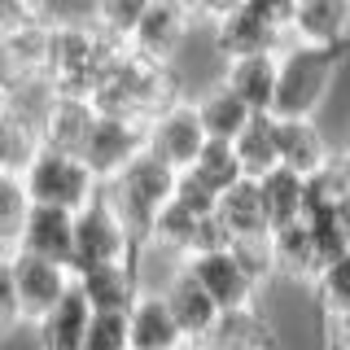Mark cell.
I'll use <instances>...</instances> for the list:
<instances>
[{
	"label": "cell",
	"mask_w": 350,
	"mask_h": 350,
	"mask_svg": "<svg viewBox=\"0 0 350 350\" xmlns=\"http://www.w3.org/2000/svg\"><path fill=\"white\" fill-rule=\"evenodd\" d=\"M337 66L342 53H324V49H306V44H289L280 53V70H276V118H315L333 92Z\"/></svg>",
	"instance_id": "obj_4"
},
{
	"label": "cell",
	"mask_w": 350,
	"mask_h": 350,
	"mask_svg": "<svg viewBox=\"0 0 350 350\" xmlns=\"http://www.w3.org/2000/svg\"><path fill=\"white\" fill-rule=\"evenodd\" d=\"M245 9L254 18H262L267 27L289 31L293 27V14H298V0H245Z\"/></svg>",
	"instance_id": "obj_40"
},
{
	"label": "cell",
	"mask_w": 350,
	"mask_h": 350,
	"mask_svg": "<svg viewBox=\"0 0 350 350\" xmlns=\"http://www.w3.org/2000/svg\"><path fill=\"white\" fill-rule=\"evenodd\" d=\"M193 180L197 184H206L215 197H224L232 184L245 180V171H241V162H237V149L228 145V140H206V149H202V158L193 162Z\"/></svg>",
	"instance_id": "obj_32"
},
{
	"label": "cell",
	"mask_w": 350,
	"mask_h": 350,
	"mask_svg": "<svg viewBox=\"0 0 350 350\" xmlns=\"http://www.w3.org/2000/svg\"><path fill=\"white\" fill-rule=\"evenodd\" d=\"M258 193H262V211H267L271 232L298 224V219L306 215V180L293 175V171H284V167H276L271 175H262Z\"/></svg>",
	"instance_id": "obj_28"
},
{
	"label": "cell",
	"mask_w": 350,
	"mask_h": 350,
	"mask_svg": "<svg viewBox=\"0 0 350 350\" xmlns=\"http://www.w3.org/2000/svg\"><path fill=\"white\" fill-rule=\"evenodd\" d=\"M193 105H197V118H202L206 136H211V140H228V145H232L241 131H245V123L254 118V109L241 105V96H232L224 83L197 88V92H193Z\"/></svg>",
	"instance_id": "obj_23"
},
{
	"label": "cell",
	"mask_w": 350,
	"mask_h": 350,
	"mask_svg": "<svg viewBox=\"0 0 350 350\" xmlns=\"http://www.w3.org/2000/svg\"><path fill=\"white\" fill-rule=\"evenodd\" d=\"M167 306H171V315H175V324H180V333H184V342H189V350L197 346H206V337L215 333V324H219V306L215 298L197 284V276L189 267L180 271L171 284H167Z\"/></svg>",
	"instance_id": "obj_16"
},
{
	"label": "cell",
	"mask_w": 350,
	"mask_h": 350,
	"mask_svg": "<svg viewBox=\"0 0 350 350\" xmlns=\"http://www.w3.org/2000/svg\"><path fill=\"white\" fill-rule=\"evenodd\" d=\"M88 320H92V306L83 302L79 289H70V298L36 324V350H79Z\"/></svg>",
	"instance_id": "obj_27"
},
{
	"label": "cell",
	"mask_w": 350,
	"mask_h": 350,
	"mask_svg": "<svg viewBox=\"0 0 350 350\" xmlns=\"http://www.w3.org/2000/svg\"><path fill=\"white\" fill-rule=\"evenodd\" d=\"M14 280H18V298H22V311H27L31 328H36L44 315L57 311L75 289V271L70 267L36 258V254H18L14 258Z\"/></svg>",
	"instance_id": "obj_8"
},
{
	"label": "cell",
	"mask_w": 350,
	"mask_h": 350,
	"mask_svg": "<svg viewBox=\"0 0 350 350\" xmlns=\"http://www.w3.org/2000/svg\"><path fill=\"white\" fill-rule=\"evenodd\" d=\"M31 202L36 206H57V211L79 215L101 197V180L83 167V158H70V153L57 149H40V158L27 167L22 175Z\"/></svg>",
	"instance_id": "obj_5"
},
{
	"label": "cell",
	"mask_w": 350,
	"mask_h": 350,
	"mask_svg": "<svg viewBox=\"0 0 350 350\" xmlns=\"http://www.w3.org/2000/svg\"><path fill=\"white\" fill-rule=\"evenodd\" d=\"M189 271L197 276L206 293L215 298L219 311H237V306H254L262 302V293L250 284V276L241 271V262L232 258V250H211V254L189 258Z\"/></svg>",
	"instance_id": "obj_13"
},
{
	"label": "cell",
	"mask_w": 350,
	"mask_h": 350,
	"mask_svg": "<svg viewBox=\"0 0 350 350\" xmlns=\"http://www.w3.org/2000/svg\"><path fill=\"white\" fill-rule=\"evenodd\" d=\"M44 131L31 127L27 118L0 109V175H27V167L40 158Z\"/></svg>",
	"instance_id": "obj_29"
},
{
	"label": "cell",
	"mask_w": 350,
	"mask_h": 350,
	"mask_svg": "<svg viewBox=\"0 0 350 350\" xmlns=\"http://www.w3.org/2000/svg\"><path fill=\"white\" fill-rule=\"evenodd\" d=\"M311 302L320 315H342L350 311V254L333 258L328 267H320V276L311 280Z\"/></svg>",
	"instance_id": "obj_34"
},
{
	"label": "cell",
	"mask_w": 350,
	"mask_h": 350,
	"mask_svg": "<svg viewBox=\"0 0 350 350\" xmlns=\"http://www.w3.org/2000/svg\"><path fill=\"white\" fill-rule=\"evenodd\" d=\"M0 180H5V175H0Z\"/></svg>",
	"instance_id": "obj_44"
},
{
	"label": "cell",
	"mask_w": 350,
	"mask_h": 350,
	"mask_svg": "<svg viewBox=\"0 0 350 350\" xmlns=\"http://www.w3.org/2000/svg\"><path fill=\"white\" fill-rule=\"evenodd\" d=\"M49 53H53V22L36 18L31 27L0 40V75L9 88L22 79H49Z\"/></svg>",
	"instance_id": "obj_15"
},
{
	"label": "cell",
	"mask_w": 350,
	"mask_h": 350,
	"mask_svg": "<svg viewBox=\"0 0 350 350\" xmlns=\"http://www.w3.org/2000/svg\"><path fill=\"white\" fill-rule=\"evenodd\" d=\"M79 350H131L127 346V315H92Z\"/></svg>",
	"instance_id": "obj_38"
},
{
	"label": "cell",
	"mask_w": 350,
	"mask_h": 350,
	"mask_svg": "<svg viewBox=\"0 0 350 350\" xmlns=\"http://www.w3.org/2000/svg\"><path fill=\"white\" fill-rule=\"evenodd\" d=\"M40 14H31L22 0H0V40L5 36H14V31H22V27H31Z\"/></svg>",
	"instance_id": "obj_41"
},
{
	"label": "cell",
	"mask_w": 350,
	"mask_h": 350,
	"mask_svg": "<svg viewBox=\"0 0 350 350\" xmlns=\"http://www.w3.org/2000/svg\"><path fill=\"white\" fill-rule=\"evenodd\" d=\"M293 44L342 53L350 44V0H302L289 27Z\"/></svg>",
	"instance_id": "obj_14"
},
{
	"label": "cell",
	"mask_w": 350,
	"mask_h": 350,
	"mask_svg": "<svg viewBox=\"0 0 350 350\" xmlns=\"http://www.w3.org/2000/svg\"><path fill=\"white\" fill-rule=\"evenodd\" d=\"M276 145H280V167L302 175V180H311L333 153L315 118H276Z\"/></svg>",
	"instance_id": "obj_21"
},
{
	"label": "cell",
	"mask_w": 350,
	"mask_h": 350,
	"mask_svg": "<svg viewBox=\"0 0 350 350\" xmlns=\"http://www.w3.org/2000/svg\"><path fill=\"white\" fill-rule=\"evenodd\" d=\"M31 193L22 184V175H5L0 180V258L14 262L22 250V232H27V219H31Z\"/></svg>",
	"instance_id": "obj_30"
},
{
	"label": "cell",
	"mask_w": 350,
	"mask_h": 350,
	"mask_svg": "<svg viewBox=\"0 0 350 350\" xmlns=\"http://www.w3.org/2000/svg\"><path fill=\"white\" fill-rule=\"evenodd\" d=\"M271 245H276L280 280H293V284H302V289H311V280L320 276V254H315L306 219H298V224H289V228H276V232H271Z\"/></svg>",
	"instance_id": "obj_25"
},
{
	"label": "cell",
	"mask_w": 350,
	"mask_h": 350,
	"mask_svg": "<svg viewBox=\"0 0 350 350\" xmlns=\"http://www.w3.org/2000/svg\"><path fill=\"white\" fill-rule=\"evenodd\" d=\"M193 31H197L193 18L184 14L180 5H171V0H153V5L145 9V18H140V27L131 31L127 49L140 53V57H149V62H167V66H175Z\"/></svg>",
	"instance_id": "obj_9"
},
{
	"label": "cell",
	"mask_w": 350,
	"mask_h": 350,
	"mask_svg": "<svg viewBox=\"0 0 350 350\" xmlns=\"http://www.w3.org/2000/svg\"><path fill=\"white\" fill-rule=\"evenodd\" d=\"M22 328H27V311H22V298H18L14 262L0 258V342H9Z\"/></svg>",
	"instance_id": "obj_37"
},
{
	"label": "cell",
	"mask_w": 350,
	"mask_h": 350,
	"mask_svg": "<svg viewBox=\"0 0 350 350\" xmlns=\"http://www.w3.org/2000/svg\"><path fill=\"white\" fill-rule=\"evenodd\" d=\"M96 105L83 101V96H57V105L44 118V149L70 153V158H83V145L96 127Z\"/></svg>",
	"instance_id": "obj_22"
},
{
	"label": "cell",
	"mask_w": 350,
	"mask_h": 350,
	"mask_svg": "<svg viewBox=\"0 0 350 350\" xmlns=\"http://www.w3.org/2000/svg\"><path fill=\"white\" fill-rule=\"evenodd\" d=\"M175 184H180V171H171L162 158H153L145 149L136 162H127L114 180L101 184V202L123 219V228L131 237L145 241L153 219L175 202Z\"/></svg>",
	"instance_id": "obj_3"
},
{
	"label": "cell",
	"mask_w": 350,
	"mask_h": 350,
	"mask_svg": "<svg viewBox=\"0 0 350 350\" xmlns=\"http://www.w3.org/2000/svg\"><path fill=\"white\" fill-rule=\"evenodd\" d=\"M237 162L245 171V180H262L280 167V145H276V114H254L245 131L232 140Z\"/></svg>",
	"instance_id": "obj_26"
},
{
	"label": "cell",
	"mask_w": 350,
	"mask_h": 350,
	"mask_svg": "<svg viewBox=\"0 0 350 350\" xmlns=\"http://www.w3.org/2000/svg\"><path fill=\"white\" fill-rule=\"evenodd\" d=\"M131 254H136V237L101 197L75 215V262H70L75 276L92 267H109V262H131Z\"/></svg>",
	"instance_id": "obj_6"
},
{
	"label": "cell",
	"mask_w": 350,
	"mask_h": 350,
	"mask_svg": "<svg viewBox=\"0 0 350 350\" xmlns=\"http://www.w3.org/2000/svg\"><path fill=\"white\" fill-rule=\"evenodd\" d=\"M18 254H36V258L70 267L75 262V215L57 211V206H31V219H27Z\"/></svg>",
	"instance_id": "obj_20"
},
{
	"label": "cell",
	"mask_w": 350,
	"mask_h": 350,
	"mask_svg": "<svg viewBox=\"0 0 350 350\" xmlns=\"http://www.w3.org/2000/svg\"><path fill=\"white\" fill-rule=\"evenodd\" d=\"M175 206H184L189 215L197 219H206V215H215V206H219V197L206 189V184H197L189 171L180 175V184H175Z\"/></svg>",
	"instance_id": "obj_39"
},
{
	"label": "cell",
	"mask_w": 350,
	"mask_h": 350,
	"mask_svg": "<svg viewBox=\"0 0 350 350\" xmlns=\"http://www.w3.org/2000/svg\"><path fill=\"white\" fill-rule=\"evenodd\" d=\"M219 224H224L228 241H241V237H267L271 224H267V211H262V193H258V180H241L232 184L215 206Z\"/></svg>",
	"instance_id": "obj_24"
},
{
	"label": "cell",
	"mask_w": 350,
	"mask_h": 350,
	"mask_svg": "<svg viewBox=\"0 0 350 350\" xmlns=\"http://www.w3.org/2000/svg\"><path fill=\"white\" fill-rule=\"evenodd\" d=\"M145 153V127L140 123H127V118H96L92 136L83 145V167L96 175V180H114L127 162H136Z\"/></svg>",
	"instance_id": "obj_11"
},
{
	"label": "cell",
	"mask_w": 350,
	"mask_h": 350,
	"mask_svg": "<svg viewBox=\"0 0 350 350\" xmlns=\"http://www.w3.org/2000/svg\"><path fill=\"white\" fill-rule=\"evenodd\" d=\"M53 105H57V88H53L49 79H22V83L9 88V101H5L9 114L27 118V123L40 127V131H44V118H49Z\"/></svg>",
	"instance_id": "obj_35"
},
{
	"label": "cell",
	"mask_w": 350,
	"mask_h": 350,
	"mask_svg": "<svg viewBox=\"0 0 350 350\" xmlns=\"http://www.w3.org/2000/svg\"><path fill=\"white\" fill-rule=\"evenodd\" d=\"M123 53H127V40L109 36L92 18L53 22L49 83L57 88V96H83V101H92V92L101 88V79L114 70V62Z\"/></svg>",
	"instance_id": "obj_2"
},
{
	"label": "cell",
	"mask_w": 350,
	"mask_h": 350,
	"mask_svg": "<svg viewBox=\"0 0 350 350\" xmlns=\"http://www.w3.org/2000/svg\"><path fill=\"white\" fill-rule=\"evenodd\" d=\"M127 346L131 350H189L162 293H140L136 306L127 311Z\"/></svg>",
	"instance_id": "obj_19"
},
{
	"label": "cell",
	"mask_w": 350,
	"mask_h": 350,
	"mask_svg": "<svg viewBox=\"0 0 350 350\" xmlns=\"http://www.w3.org/2000/svg\"><path fill=\"white\" fill-rule=\"evenodd\" d=\"M211 49L219 53V62H237V57H258V53H284L289 49V31L267 27L262 18H254L245 5L232 9L228 18H219L211 31Z\"/></svg>",
	"instance_id": "obj_10"
},
{
	"label": "cell",
	"mask_w": 350,
	"mask_h": 350,
	"mask_svg": "<svg viewBox=\"0 0 350 350\" xmlns=\"http://www.w3.org/2000/svg\"><path fill=\"white\" fill-rule=\"evenodd\" d=\"M337 219H342V228H346V241H350V202L337 206Z\"/></svg>",
	"instance_id": "obj_43"
},
{
	"label": "cell",
	"mask_w": 350,
	"mask_h": 350,
	"mask_svg": "<svg viewBox=\"0 0 350 350\" xmlns=\"http://www.w3.org/2000/svg\"><path fill=\"white\" fill-rule=\"evenodd\" d=\"M197 350H280V328L267 302L237 306V311H219L215 333Z\"/></svg>",
	"instance_id": "obj_12"
},
{
	"label": "cell",
	"mask_w": 350,
	"mask_h": 350,
	"mask_svg": "<svg viewBox=\"0 0 350 350\" xmlns=\"http://www.w3.org/2000/svg\"><path fill=\"white\" fill-rule=\"evenodd\" d=\"M232 258L241 262V271L250 276V284H254L258 293H267L271 284L280 280V271H276V245H271V232L267 237H241L232 241Z\"/></svg>",
	"instance_id": "obj_33"
},
{
	"label": "cell",
	"mask_w": 350,
	"mask_h": 350,
	"mask_svg": "<svg viewBox=\"0 0 350 350\" xmlns=\"http://www.w3.org/2000/svg\"><path fill=\"white\" fill-rule=\"evenodd\" d=\"M75 289L92 306V315H127L140 298V280L131 262H109V267H92L75 276Z\"/></svg>",
	"instance_id": "obj_17"
},
{
	"label": "cell",
	"mask_w": 350,
	"mask_h": 350,
	"mask_svg": "<svg viewBox=\"0 0 350 350\" xmlns=\"http://www.w3.org/2000/svg\"><path fill=\"white\" fill-rule=\"evenodd\" d=\"M197 232H202V219L189 215L184 206H175V202H171L167 211L153 219V228H149V237H145V241H153V245L171 250L175 258L189 262V258L197 254Z\"/></svg>",
	"instance_id": "obj_31"
},
{
	"label": "cell",
	"mask_w": 350,
	"mask_h": 350,
	"mask_svg": "<svg viewBox=\"0 0 350 350\" xmlns=\"http://www.w3.org/2000/svg\"><path fill=\"white\" fill-rule=\"evenodd\" d=\"M276 70H280V53L237 57V62H224L219 83L232 96H241V105H250L254 114H271V105H276Z\"/></svg>",
	"instance_id": "obj_18"
},
{
	"label": "cell",
	"mask_w": 350,
	"mask_h": 350,
	"mask_svg": "<svg viewBox=\"0 0 350 350\" xmlns=\"http://www.w3.org/2000/svg\"><path fill=\"white\" fill-rule=\"evenodd\" d=\"M206 127H202V118H197V105H193V96L189 101H180V105H171L167 114H158L153 123L145 127V149L153 153V158H162L171 171H193V162L202 158V149H206Z\"/></svg>",
	"instance_id": "obj_7"
},
{
	"label": "cell",
	"mask_w": 350,
	"mask_h": 350,
	"mask_svg": "<svg viewBox=\"0 0 350 350\" xmlns=\"http://www.w3.org/2000/svg\"><path fill=\"white\" fill-rule=\"evenodd\" d=\"M298 5H302V0H298Z\"/></svg>",
	"instance_id": "obj_45"
},
{
	"label": "cell",
	"mask_w": 350,
	"mask_h": 350,
	"mask_svg": "<svg viewBox=\"0 0 350 350\" xmlns=\"http://www.w3.org/2000/svg\"><path fill=\"white\" fill-rule=\"evenodd\" d=\"M180 101H189V92H184V83H180V70L167 66V62H149L131 49L114 62V70H109L101 79V88L92 92L96 114L127 118V123H140V127H149L158 114H167V109L180 105Z\"/></svg>",
	"instance_id": "obj_1"
},
{
	"label": "cell",
	"mask_w": 350,
	"mask_h": 350,
	"mask_svg": "<svg viewBox=\"0 0 350 350\" xmlns=\"http://www.w3.org/2000/svg\"><path fill=\"white\" fill-rule=\"evenodd\" d=\"M149 5L153 0H92V22L105 27L109 36H118V40H131V31L140 27V18H145Z\"/></svg>",
	"instance_id": "obj_36"
},
{
	"label": "cell",
	"mask_w": 350,
	"mask_h": 350,
	"mask_svg": "<svg viewBox=\"0 0 350 350\" xmlns=\"http://www.w3.org/2000/svg\"><path fill=\"white\" fill-rule=\"evenodd\" d=\"M22 5H27L31 14H40V18H44V14H49V5H53V0H22Z\"/></svg>",
	"instance_id": "obj_42"
}]
</instances>
